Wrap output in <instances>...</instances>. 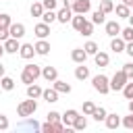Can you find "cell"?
<instances>
[{"label":"cell","instance_id":"obj_1","mask_svg":"<svg viewBox=\"0 0 133 133\" xmlns=\"http://www.w3.org/2000/svg\"><path fill=\"white\" fill-rule=\"evenodd\" d=\"M35 110H37V102H35V98L23 100V102L17 106V114H19V116H23V118L33 116V112H35Z\"/></svg>","mask_w":133,"mask_h":133},{"label":"cell","instance_id":"obj_2","mask_svg":"<svg viewBox=\"0 0 133 133\" xmlns=\"http://www.w3.org/2000/svg\"><path fill=\"white\" fill-rule=\"evenodd\" d=\"M91 85H94V89H96V91H100L102 96L110 91V79H108L106 75H102V73H100V75H96V77L91 79Z\"/></svg>","mask_w":133,"mask_h":133},{"label":"cell","instance_id":"obj_3","mask_svg":"<svg viewBox=\"0 0 133 133\" xmlns=\"http://www.w3.org/2000/svg\"><path fill=\"white\" fill-rule=\"evenodd\" d=\"M127 81H129V79H127L125 71H118V73H114L112 79H110V89H112V91H123V87H125Z\"/></svg>","mask_w":133,"mask_h":133},{"label":"cell","instance_id":"obj_4","mask_svg":"<svg viewBox=\"0 0 133 133\" xmlns=\"http://www.w3.org/2000/svg\"><path fill=\"white\" fill-rule=\"evenodd\" d=\"M17 131H42V125L35 121V118H25L23 123H19L17 125Z\"/></svg>","mask_w":133,"mask_h":133},{"label":"cell","instance_id":"obj_5","mask_svg":"<svg viewBox=\"0 0 133 133\" xmlns=\"http://www.w3.org/2000/svg\"><path fill=\"white\" fill-rule=\"evenodd\" d=\"M71 8H73L75 15H85V12H89V8H91V0H75V4H73Z\"/></svg>","mask_w":133,"mask_h":133},{"label":"cell","instance_id":"obj_6","mask_svg":"<svg viewBox=\"0 0 133 133\" xmlns=\"http://www.w3.org/2000/svg\"><path fill=\"white\" fill-rule=\"evenodd\" d=\"M33 33L37 35V39H46V37L50 35V25L42 21V23H37V25L33 27Z\"/></svg>","mask_w":133,"mask_h":133},{"label":"cell","instance_id":"obj_7","mask_svg":"<svg viewBox=\"0 0 133 133\" xmlns=\"http://www.w3.org/2000/svg\"><path fill=\"white\" fill-rule=\"evenodd\" d=\"M73 8L71 6H64V8H60L58 12H56V19H58V23H69L71 19H73Z\"/></svg>","mask_w":133,"mask_h":133},{"label":"cell","instance_id":"obj_8","mask_svg":"<svg viewBox=\"0 0 133 133\" xmlns=\"http://www.w3.org/2000/svg\"><path fill=\"white\" fill-rule=\"evenodd\" d=\"M2 44H4V50H6L8 54H15V52H19V50H21V44H19V39H17V37H8V39H4Z\"/></svg>","mask_w":133,"mask_h":133},{"label":"cell","instance_id":"obj_9","mask_svg":"<svg viewBox=\"0 0 133 133\" xmlns=\"http://www.w3.org/2000/svg\"><path fill=\"white\" fill-rule=\"evenodd\" d=\"M19 54H21V58L31 60V58H33V54H35V46H33V44H21Z\"/></svg>","mask_w":133,"mask_h":133},{"label":"cell","instance_id":"obj_10","mask_svg":"<svg viewBox=\"0 0 133 133\" xmlns=\"http://www.w3.org/2000/svg\"><path fill=\"white\" fill-rule=\"evenodd\" d=\"M121 25H118V21H108L106 23V35H110V37H116V35H121Z\"/></svg>","mask_w":133,"mask_h":133},{"label":"cell","instance_id":"obj_11","mask_svg":"<svg viewBox=\"0 0 133 133\" xmlns=\"http://www.w3.org/2000/svg\"><path fill=\"white\" fill-rule=\"evenodd\" d=\"M8 31H10V37L21 39V37L25 35V25H23V23H12V25L8 27Z\"/></svg>","mask_w":133,"mask_h":133},{"label":"cell","instance_id":"obj_12","mask_svg":"<svg viewBox=\"0 0 133 133\" xmlns=\"http://www.w3.org/2000/svg\"><path fill=\"white\" fill-rule=\"evenodd\" d=\"M125 46H127V42L123 39V37H112V42H110V50L112 52H116V54H121V52H125Z\"/></svg>","mask_w":133,"mask_h":133},{"label":"cell","instance_id":"obj_13","mask_svg":"<svg viewBox=\"0 0 133 133\" xmlns=\"http://www.w3.org/2000/svg\"><path fill=\"white\" fill-rule=\"evenodd\" d=\"M23 71H25V73H27L29 77H33V79L42 77V66H37V64H33V62L25 64V66H23Z\"/></svg>","mask_w":133,"mask_h":133},{"label":"cell","instance_id":"obj_14","mask_svg":"<svg viewBox=\"0 0 133 133\" xmlns=\"http://www.w3.org/2000/svg\"><path fill=\"white\" fill-rule=\"evenodd\" d=\"M42 77L46 79V81H54V79H58V71H56V66H44L42 69Z\"/></svg>","mask_w":133,"mask_h":133},{"label":"cell","instance_id":"obj_15","mask_svg":"<svg viewBox=\"0 0 133 133\" xmlns=\"http://www.w3.org/2000/svg\"><path fill=\"white\" fill-rule=\"evenodd\" d=\"M71 58H73V62L81 64V62H85V58H87V52H85L83 48H75V50L71 52Z\"/></svg>","mask_w":133,"mask_h":133},{"label":"cell","instance_id":"obj_16","mask_svg":"<svg viewBox=\"0 0 133 133\" xmlns=\"http://www.w3.org/2000/svg\"><path fill=\"white\" fill-rule=\"evenodd\" d=\"M79 116V112L77 110H64V114H62V123L66 125V127H73V123H75V118Z\"/></svg>","mask_w":133,"mask_h":133},{"label":"cell","instance_id":"obj_17","mask_svg":"<svg viewBox=\"0 0 133 133\" xmlns=\"http://www.w3.org/2000/svg\"><path fill=\"white\" fill-rule=\"evenodd\" d=\"M94 60H96V64H98V66H108L110 56H108L106 52H100V50H98V52L94 54Z\"/></svg>","mask_w":133,"mask_h":133},{"label":"cell","instance_id":"obj_18","mask_svg":"<svg viewBox=\"0 0 133 133\" xmlns=\"http://www.w3.org/2000/svg\"><path fill=\"white\" fill-rule=\"evenodd\" d=\"M52 83H54L52 87H54V89H56L58 94H71V85H69L66 81H60V79H54Z\"/></svg>","mask_w":133,"mask_h":133},{"label":"cell","instance_id":"obj_19","mask_svg":"<svg viewBox=\"0 0 133 133\" xmlns=\"http://www.w3.org/2000/svg\"><path fill=\"white\" fill-rule=\"evenodd\" d=\"M42 98H44L48 104H52V102H58V91H56L54 87H52V89L48 87V89H44V91H42Z\"/></svg>","mask_w":133,"mask_h":133},{"label":"cell","instance_id":"obj_20","mask_svg":"<svg viewBox=\"0 0 133 133\" xmlns=\"http://www.w3.org/2000/svg\"><path fill=\"white\" fill-rule=\"evenodd\" d=\"M48 52H50V44H48L46 39H37V44H35V54L46 56Z\"/></svg>","mask_w":133,"mask_h":133},{"label":"cell","instance_id":"obj_21","mask_svg":"<svg viewBox=\"0 0 133 133\" xmlns=\"http://www.w3.org/2000/svg\"><path fill=\"white\" fill-rule=\"evenodd\" d=\"M42 91H44V89H42L37 83L27 85V98H35V100H37V98H42Z\"/></svg>","mask_w":133,"mask_h":133},{"label":"cell","instance_id":"obj_22","mask_svg":"<svg viewBox=\"0 0 133 133\" xmlns=\"http://www.w3.org/2000/svg\"><path fill=\"white\" fill-rule=\"evenodd\" d=\"M75 77H77L79 81H85V79L89 77V69H87V66H85L83 62H81V64H79V66L75 69Z\"/></svg>","mask_w":133,"mask_h":133},{"label":"cell","instance_id":"obj_23","mask_svg":"<svg viewBox=\"0 0 133 133\" xmlns=\"http://www.w3.org/2000/svg\"><path fill=\"white\" fill-rule=\"evenodd\" d=\"M104 123H106V127H108V129H116V127L121 125V118H118V114H106Z\"/></svg>","mask_w":133,"mask_h":133},{"label":"cell","instance_id":"obj_24","mask_svg":"<svg viewBox=\"0 0 133 133\" xmlns=\"http://www.w3.org/2000/svg\"><path fill=\"white\" fill-rule=\"evenodd\" d=\"M104 21H106V12H104L102 8L94 10V15H91V23H94V25H102Z\"/></svg>","mask_w":133,"mask_h":133},{"label":"cell","instance_id":"obj_25","mask_svg":"<svg viewBox=\"0 0 133 133\" xmlns=\"http://www.w3.org/2000/svg\"><path fill=\"white\" fill-rule=\"evenodd\" d=\"M83 129H87V118H85V114L81 116H77L75 118V123H73V131H83Z\"/></svg>","mask_w":133,"mask_h":133},{"label":"cell","instance_id":"obj_26","mask_svg":"<svg viewBox=\"0 0 133 133\" xmlns=\"http://www.w3.org/2000/svg\"><path fill=\"white\" fill-rule=\"evenodd\" d=\"M114 12H116V17H121V19H129V15H131V8H129L127 4H118V6L114 8Z\"/></svg>","mask_w":133,"mask_h":133},{"label":"cell","instance_id":"obj_27","mask_svg":"<svg viewBox=\"0 0 133 133\" xmlns=\"http://www.w3.org/2000/svg\"><path fill=\"white\" fill-rule=\"evenodd\" d=\"M85 21H87V19H85L83 15H73V19H71V23H73V27H75L77 31H81V29H83Z\"/></svg>","mask_w":133,"mask_h":133},{"label":"cell","instance_id":"obj_28","mask_svg":"<svg viewBox=\"0 0 133 133\" xmlns=\"http://www.w3.org/2000/svg\"><path fill=\"white\" fill-rule=\"evenodd\" d=\"M0 87H2L4 91H12V89H15V81L4 75V77H0Z\"/></svg>","mask_w":133,"mask_h":133},{"label":"cell","instance_id":"obj_29","mask_svg":"<svg viewBox=\"0 0 133 133\" xmlns=\"http://www.w3.org/2000/svg\"><path fill=\"white\" fill-rule=\"evenodd\" d=\"M44 10H46V8H44V4H42V2H33V4H31V8H29L31 17H42V15H44Z\"/></svg>","mask_w":133,"mask_h":133},{"label":"cell","instance_id":"obj_30","mask_svg":"<svg viewBox=\"0 0 133 133\" xmlns=\"http://www.w3.org/2000/svg\"><path fill=\"white\" fill-rule=\"evenodd\" d=\"M42 21H44V23H48V25H52V23H54V21H58V19H56V12H54V10H44Z\"/></svg>","mask_w":133,"mask_h":133},{"label":"cell","instance_id":"obj_31","mask_svg":"<svg viewBox=\"0 0 133 133\" xmlns=\"http://www.w3.org/2000/svg\"><path fill=\"white\" fill-rule=\"evenodd\" d=\"M106 114H108V112H106V110H104L102 106H96V110L91 112L94 121H98V123H100V121H104V118H106Z\"/></svg>","mask_w":133,"mask_h":133},{"label":"cell","instance_id":"obj_32","mask_svg":"<svg viewBox=\"0 0 133 133\" xmlns=\"http://www.w3.org/2000/svg\"><path fill=\"white\" fill-rule=\"evenodd\" d=\"M123 96H125L127 100H133V79L125 83V87H123Z\"/></svg>","mask_w":133,"mask_h":133},{"label":"cell","instance_id":"obj_33","mask_svg":"<svg viewBox=\"0 0 133 133\" xmlns=\"http://www.w3.org/2000/svg\"><path fill=\"white\" fill-rule=\"evenodd\" d=\"M83 50L87 52V56H94V54L98 52V44H96V42H87V44L83 46Z\"/></svg>","mask_w":133,"mask_h":133},{"label":"cell","instance_id":"obj_34","mask_svg":"<svg viewBox=\"0 0 133 133\" xmlns=\"http://www.w3.org/2000/svg\"><path fill=\"white\" fill-rule=\"evenodd\" d=\"M121 37H123L125 42H133V27H131V25L125 27V29L121 31Z\"/></svg>","mask_w":133,"mask_h":133},{"label":"cell","instance_id":"obj_35","mask_svg":"<svg viewBox=\"0 0 133 133\" xmlns=\"http://www.w3.org/2000/svg\"><path fill=\"white\" fill-rule=\"evenodd\" d=\"M94 110H96V104H94V102H89V100L83 102V114H85V116H91Z\"/></svg>","mask_w":133,"mask_h":133},{"label":"cell","instance_id":"obj_36","mask_svg":"<svg viewBox=\"0 0 133 133\" xmlns=\"http://www.w3.org/2000/svg\"><path fill=\"white\" fill-rule=\"evenodd\" d=\"M79 33H81V35H91V33H94V23H91V21H85V25H83V29H81Z\"/></svg>","mask_w":133,"mask_h":133},{"label":"cell","instance_id":"obj_37","mask_svg":"<svg viewBox=\"0 0 133 133\" xmlns=\"http://www.w3.org/2000/svg\"><path fill=\"white\" fill-rule=\"evenodd\" d=\"M46 118H48L50 123H58V121H62V114H58L56 110H50V112L46 114Z\"/></svg>","mask_w":133,"mask_h":133},{"label":"cell","instance_id":"obj_38","mask_svg":"<svg viewBox=\"0 0 133 133\" xmlns=\"http://www.w3.org/2000/svg\"><path fill=\"white\" fill-rule=\"evenodd\" d=\"M100 8H102L104 12H112V10H114V4H112L110 0H100Z\"/></svg>","mask_w":133,"mask_h":133},{"label":"cell","instance_id":"obj_39","mask_svg":"<svg viewBox=\"0 0 133 133\" xmlns=\"http://www.w3.org/2000/svg\"><path fill=\"white\" fill-rule=\"evenodd\" d=\"M123 71H125L127 79L131 81V79H133V62H127V64H123Z\"/></svg>","mask_w":133,"mask_h":133},{"label":"cell","instance_id":"obj_40","mask_svg":"<svg viewBox=\"0 0 133 133\" xmlns=\"http://www.w3.org/2000/svg\"><path fill=\"white\" fill-rule=\"evenodd\" d=\"M10 127V123H8V116L6 114H0V131H6Z\"/></svg>","mask_w":133,"mask_h":133},{"label":"cell","instance_id":"obj_41","mask_svg":"<svg viewBox=\"0 0 133 133\" xmlns=\"http://www.w3.org/2000/svg\"><path fill=\"white\" fill-rule=\"evenodd\" d=\"M8 37H10V31H8V27L0 25V42H4V39H8Z\"/></svg>","mask_w":133,"mask_h":133},{"label":"cell","instance_id":"obj_42","mask_svg":"<svg viewBox=\"0 0 133 133\" xmlns=\"http://www.w3.org/2000/svg\"><path fill=\"white\" fill-rule=\"evenodd\" d=\"M123 125H125V129H133V112H129V116L123 118Z\"/></svg>","mask_w":133,"mask_h":133},{"label":"cell","instance_id":"obj_43","mask_svg":"<svg viewBox=\"0 0 133 133\" xmlns=\"http://www.w3.org/2000/svg\"><path fill=\"white\" fill-rule=\"evenodd\" d=\"M42 131H44V133H56V131H54V125H52L50 121H46V123L42 125Z\"/></svg>","mask_w":133,"mask_h":133},{"label":"cell","instance_id":"obj_44","mask_svg":"<svg viewBox=\"0 0 133 133\" xmlns=\"http://www.w3.org/2000/svg\"><path fill=\"white\" fill-rule=\"evenodd\" d=\"M42 4H44L46 10H54L56 8V0H42Z\"/></svg>","mask_w":133,"mask_h":133},{"label":"cell","instance_id":"obj_45","mask_svg":"<svg viewBox=\"0 0 133 133\" xmlns=\"http://www.w3.org/2000/svg\"><path fill=\"white\" fill-rule=\"evenodd\" d=\"M125 52L133 58V42H127V46H125Z\"/></svg>","mask_w":133,"mask_h":133},{"label":"cell","instance_id":"obj_46","mask_svg":"<svg viewBox=\"0 0 133 133\" xmlns=\"http://www.w3.org/2000/svg\"><path fill=\"white\" fill-rule=\"evenodd\" d=\"M62 2H64V6H73L75 4V0H62Z\"/></svg>","mask_w":133,"mask_h":133},{"label":"cell","instance_id":"obj_47","mask_svg":"<svg viewBox=\"0 0 133 133\" xmlns=\"http://www.w3.org/2000/svg\"><path fill=\"white\" fill-rule=\"evenodd\" d=\"M123 4H127V6L131 8V6H133V0H123Z\"/></svg>","mask_w":133,"mask_h":133},{"label":"cell","instance_id":"obj_48","mask_svg":"<svg viewBox=\"0 0 133 133\" xmlns=\"http://www.w3.org/2000/svg\"><path fill=\"white\" fill-rule=\"evenodd\" d=\"M4 52H6V50H4V44L0 42V58H2V54H4Z\"/></svg>","mask_w":133,"mask_h":133},{"label":"cell","instance_id":"obj_49","mask_svg":"<svg viewBox=\"0 0 133 133\" xmlns=\"http://www.w3.org/2000/svg\"><path fill=\"white\" fill-rule=\"evenodd\" d=\"M0 77H4V64L0 62Z\"/></svg>","mask_w":133,"mask_h":133},{"label":"cell","instance_id":"obj_50","mask_svg":"<svg viewBox=\"0 0 133 133\" xmlns=\"http://www.w3.org/2000/svg\"><path fill=\"white\" fill-rule=\"evenodd\" d=\"M127 21H129V25L133 27V15H129V19H127Z\"/></svg>","mask_w":133,"mask_h":133},{"label":"cell","instance_id":"obj_51","mask_svg":"<svg viewBox=\"0 0 133 133\" xmlns=\"http://www.w3.org/2000/svg\"><path fill=\"white\" fill-rule=\"evenodd\" d=\"M129 112H133V100H129Z\"/></svg>","mask_w":133,"mask_h":133},{"label":"cell","instance_id":"obj_52","mask_svg":"<svg viewBox=\"0 0 133 133\" xmlns=\"http://www.w3.org/2000/svg\"><path fill=\"white\" fill-rule=\"evenodd\" d=\"M2 17H4V12H0V23H2Z\"/></svg>","mask_w":133,"mask_h":133},{"label":"cell","instance_id":"obj_53","mask_svg":"<svg viewBox=\"0 0 133 133\" xmlns=\"http://www.w3.org/2000/svg\"><path fill=\"white\" fill-rule=\"evenodd\" d=\"M98 2H100V0H98Z\"/></svg>","mask_w":133,"mask_h":133}]
</instances>
